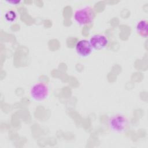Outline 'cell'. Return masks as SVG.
Wrapping results in <instances>:
<instances>
[{"instance_id":"7","label":"cell","mask_w":148,"mask_h":148,"mask_svg":"<svg viewBox=\"0 0 148 148\" xmlns=\"http://www.w3.org/2000/svg\"><path fill=\"white\" fill-rule=\"evenodd\" d=\"M4 17L5 19L9 23H13L14 22L17 18V14L16 13V12L13 10H8L4 15Z\"/></svg>"},{"instance_id":"5","label":"cell","mask_w":148,"mask_h":148,"mask_svg":"<svg viewBox=\"0 0 148 148\" xmlns=\"http://www.w3.org/2000/svg\"><path fill=\"white\" fill-rule=\"evenodd\" d=\"M75 50L77 54L81 57H87L90 56L92 51V48L89 40L81 39L79 40L76 46Z\"/></svg>"},{"instance_id":"2","label":"cell","mask_w":148,"mask_h":148,"mask_svg":"<svg viewBox=\"0 0 148 148\" xmlns=\"http://www.w3.org/2000/svg\"><path fill=\"white\" fill-rule=\"evenodd\" d=\"M108 124L111 131L120 134L128 130L130 127V121L125 115L116 114L109 118Z\"/></svg>"},{"instance_id":"8","label":"cell","mask_w":148,"mask_h":148,"mask_svg":"<svg viewBox=\"0 0 148 148\" xmlns=\"http://www.w3.org/2000/svg\"><path fill=\"white\" fill-rule=\"evenodd\" d=\"M6 2L9 3H12V5H17L18 3H20V1H8Z\"/></svg>"},{"instance_id":"4","label":"cell","mask_w":148,"mask_h":148,"mask_svg":"<svg viewBox=\"0 0 148 148\" xmlns=\"http://www.w3.org/2000/svg\"><path fill=\"white\" fill-rule=\"evenodd\" d=\"M89 42L92 49L95 50H99L105 48L109 43L106 36L102 34H95L91 36Z\"/></svg>"},{"instance_id":"1","label":"cell","mask_w":148,"mask_h":148,"mask_svg":"<svg viewBox=\"0 0 148 148\" xmlns=\"http://www.w3.org/2000/svg\"><path fill=\"white\" fill-rule=\"evenodd\" d=\"M95 12L91 6H84L77 9L73 13L75 22L82 26L91 24L95 18Z\"/></svg>"},{"instance_id":"3","label":"cell","mask_w":148,"mask_h":148,"mask_svg":"<svg viewBox=\"0 0 148 148\" xmlns=\"http://www.w3.org/2000/svg\"><path fill=\"white\" fill-rule=\"evenodd\" d=\"M49 87L44 82H38L32 86L29 90L31 98L36 101H42L49 95Z\"/></svg>"},{"instance_id":"6","label":"cell","mask_w":148,"mask_h":148,"mask_svg":"<svg viewBox=\"0 0 148 148\" xmlns=\"http://www.w3.org/2000/svg\"><path fill=\"white\" fill-rule=\"evenodd\" d=\"M136 32L143 38H147L148 35V23L146 20L139 21L136 25Z\"/></svg>"}]
</instances>
